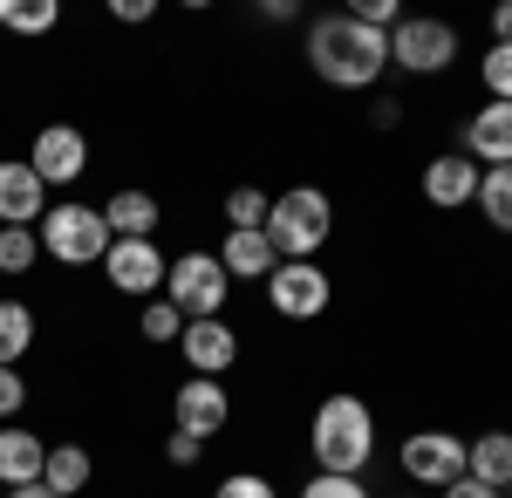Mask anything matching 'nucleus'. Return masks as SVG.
Wrapping results in <instances>:
<instances>
[{
  "label": "nucleus",
  "instance_id": "nucleus-10",
  "mask_svg": "<svg viewBox=\"0 0 512 498\" xmlns=\"http://www.w3.org/2000/svg\"><path fill=\"white\" fill-rule=\"evenodd\" d=\"M103 273H110V287H117V294H130V301L158 294V287H164V253H158V239H110Z\"/></svg>",
  "mask_w": 512,
  "mask_h": 498
},
{
  "label": "nucleus",
  "instance_id": "nucleus-38",
  "mask_svg": "<svg viewBox=\"0 0 512 498\" xmlns=\"http://www.w3.org/2000/svg\"><path fill=\"white\" fill-rule=\"evenodd\" d=\"M0 492H7V485H0Z\"/></svg>",
  "mask_w": 512,
  "mask_h": 498
},
{
  "label": "nucleus",
  "instance_id": "nucleus-37",
  "mask_svg": "<svg viewBox=\"0 0 512 498\" xmlns=\"http://www.w3.org/2000/svg\"><path fill=\"white\" fill-rule=\"evenodd\" d=\"M403 498H417V492H403Z\"/></svg>",
  "mask_w": 512,
  "mask_h": 498
},
{
  "label": "nucleus",
  "instance_id": "nucleus-35",
  "mask_svg": "<svg viewBox=\"0 0 512 498\" xmlns=\"http://www.w3.org/2000/svg\"><path fill=\"white\" fill-rule=\"evenodd\" d=\"M110 14H117V21H151V0H117Z\"/></svg>",
  "mask_w": 512,
  "mask_h": 498
},
{
  "label": "nucleus",
  "instance_id": "nucleus-31",
  "mask_svg": "<svg viewBox=\"0 0 512 498\" xmlns=\"http://www.w3.org/2000/svg\"><path fill=\"white\" fill-rule=\"evenodd\" d=\"M21 403H28V383H21V369H0V417H21Z\"/></svg>",
  "mask_w": 512,
  "mask_h": 498
},
{
  "label": "nucleus",
  "instance_id": "nucleus-16",
  "mask_svg": "<svg viewBox=\"0 0 512 498\" xmlns=\"http://www.w3.org/2000/svg\"><path fill=\"white\" fill-rule=\"evenodd\" d=\"M41 464H48V444H41L35 430H14V423H0V485H7V492H21V485H41Z\"/></svg>",
  "mask_w": 512,
  "mask_h": 498
},
{
  "label": "nucleus",
  "instance_id": "nucleus-28",
  "mask_svg": "<svg viewBox=\"0 0 512 498\" xmlns=\"http://www.w3.org/2000/svg\"><path fill=\"white\" fill-rule=\"evenodd\" d=\"M301 498H369V492H362V478H328V471H315L301 485Z\"/></svg>",
  "mask_w": 512,
  "mask_h": 498
},
{
  "label": "nucleus",
  "instance_id": "nucleus-15",
  "mask_svg": "<svg viewBox=\"0 0 512 498\" xmlns=\"http://www.w3.org/2000/svg\"><path fill=\"white\" fill-rule=\"evenodd\" d=\"M424 198H431L437 212H458V205H472L478 198V164L465 151H444L424 164Z\"/></svg>",
  "mask_w": 512,
  "mask_h": 498
},
{
  "label": "nucleus",
  "instance_id": "nucleus-5",
  "mask_svg": "<svg viewBox=\"0 0 512 498\" xmlns=\"http://www.w3.org/2000/svg\"><path fill=\"white\" fill-rule=\"evenodd\" d=\"M164 301L178 307L185 321H212V314H226L233 280H226V267H219V253H178V260L164 267Z\"/></svg>",
  "mask_w": 512,
  "mask_h": 498
},
{
  "label": "nucleus",
  "instance_id": "nucleus-19",
  "mask_svg": "<svg viewBox=\"0 0 512 498\" xmlns=\"http://www.w3.org/2000/svg\"><path fill=\"white\" fill-rule=\"evenodd\" d=\"M164 219V205L151 192H117L110 205H103V226H110V239H151Z\"/></svg>",
  "mask_w": 512,
  "mask_h": 498
},
{
  "label": "nucleus",
  "instance_id": "nucleus-6",
  "mask_svg": "<svg viewBox=\"0 0 512 498\" xmlns=\"http://www.w3.org/2000/svg\"><path fill=\"white\" fill-rule=\"evenodd\" d=\"M390 62L410 69V76H444L458 62V28L451 21H431V14H403L390 28Z\"/></svg>",
  "mask_w": 512,
  "mask_h": 498
},
{
  "label": "nucleus",
  "instance_id": "nucleus-29",
  "mask_svg": "<svg viewBox=\"0 0 512 498\" xmlns=\"http://www.w3.org/2000/svg\"><path fill=\"white\" fill-rule=\"evenodd\" d=\"M212 498H280V492L267 485V478H260V471H233V478H226V485H219Z\"/></svg>",
  "mask_w": 512,
  "mask_h": 498
},
{
  "label": "nucleus",
  "instance_id": "nucleus-13",
  "mask_svg": "<svg viewBox=\"0 0 512 498\" xmlns=\"http://www.w3.org/2000/svg\"><path fill=\"white\" fill-rule=\"evenodd\" d=\"M48 185L28 171V157H0V226H41Z\"/></svg>",
  "mask_w": 512,
  "mask_h": 498
},
{
  "label": "nucleus",
  "instance_id": "nucleus-18",
  "mask_svg": "<svg viewBox=\"0 0 512 498\" xmlns=\"http://www.w3.org/2000/svg\"><path fill=\"white\" fill-rule=\"evenodd\" d=\"M465 478L492 485V492H506V485H512V430H485V437L465 444Z\"/></svg>",
  "mask_w": 512,
  "mask_h": 498
},
{
  "label": "nucleus",
  "instance_id": "nucleus-26",
  "mask_svg": "<svg viewBox=\"0 0 512 498\" xmlns=\"http://www.w3.org/2000/svg\"><path fill=\"white\" fill-rule=\"evenodd\" d=\"M478 82L492 89V103H512V48H506V41H492V48H485V62H478Z\"/></svg>",
  "mask_w": 512,
  "mask_h": 498
},
{
  "label": "nucleus",
  "instance_id": "nucleus-9",
  "mask_svg": "<svg viewBox=\"0 0 512 498\" xmlns=\"http://www.w3.org/2000/svg\"><path fill=\"white\" fill-rule=\"evenodd\" d=\"M28 171H35L41 185H76L82 171H89V137H82L76 123H48V130H35Z\"/></svg>",
  "mask_w": 512,
  "mask_h": 498
},
{
  "label": "nucleus",
  "instance_id": "nucleus-1",
  "mask_svg": "<svg viewBox=\"0 0 512 498\" xmlns=\"http://www.w3.org/2000/svg\"><path fill=\"white\" fill-rule=\"evenodd\" d=\"M308 69L328 89H376L383 69H390V35L355 28L349 14H321L308 28Z\"/></svg>",
  "mask_w": 512,
  "mask_h": 498
},
{
  "label": "nucleus",
  "instance_id": "nucleus-7",
  "mask_svg": "<svg viewBox=\"0 0 512 498\" xmlns=\"http://www.w3.org/2000/svg\"><path fill=\"white\" fill-rule=\"evenodd\" d=\"M328 301H335V287L315 260H280L267 273V307L280 321H315V314H328Z\"/></svg>",
  "mask_w": 512,
  "mask_h": 498
},
{
  "label": "nucleus",
  "instance_id": "nucleus-25",
  "mask_svg": "<svg viewBox=\"0 0 512 498\" xmlns=\"http://www.w3.org/2000/svg\"><path fill=\"white\" fill-rule=\"evenodd\" d=\"M35 260H41V239H35V226H0V273H7V280L35 273Z\"/></svg>",
  "mask_w": 512,
  "mask_h": 498
},
{
  "label": "nucleus",
  "instance_id": "nucleus-8",
  "mask_svg": "<svg viewBox=\"0 0 512 498\" xmlns=\"http://www.w3.org/2000/svg\"><path fill=\"white\" fill-rule=\"evenodd\" d=\"M396 464H403L410 485H437V492H444V485L465 478V437H451V430H417V437H403Z\"/></svg>",
  "mask_w": 512,
  "mask_h": 498
},
{
  "label": "nucleus",
  "instance_id": "nucleus-14",
  "mask_svg": "<svg viewBox=\"0 0 512 498\" xmlns=\"http://www.w3.org/2000/svg\"><path fill=\"white\" fill-rule=\"evenodd\" d=\"M465 157H472L478 171L512 164V103H492V96H485V110L465 123Z\"/></svg>",
  "mask_w": 512,
  "mask_h": 498
},
{
  "label": "nucleus",
  "instance_id": "nucleus-32",
  "mask_svg": "<svg viewBox=\"0 0 512 498\" xmlns=\"http://www.w3.org/2000/svg\"><path fill=\"white\" fill-rule=\"evenodd\" d=\"M369 123H376V130H396V123H403V103H396V96H376V103H369Z\"/></svg>",
  "mask_w": 512,
  "mask_h": 498
},
{
  "label": "nucleus",
  "instance_id": "nucleus-17",
  "mask_svg": "<svg viewBox=\"0 0 512 498\" xmlns=\"http://www.w3.org/2000/svg\"><path fill=\"white\" fill-rule=\"evenodd\" d=\"M219 267H226V280H267V273L280 267L274 239H267V232H226V239H219Z\"/></svg>",
  "mask_w": 512,
  "mask_h": 498
},
{
  "label": "nucleus",
  "instance_id": "nucleus-20",
  "mask_svg": "<svg viewBox=\"0 0 512 498\" xmlns=\"http://www.w3.org/2000/svg\"><path fill=\"white\" fill-rule=\"evenodd\" d=\"M89 478H96V458H89L82 444H55L48 464H41V485H48V492H62V498H76Z\"/></svg>",
  "mask_w": 512,
  "mask_h": 498
},
{
  "label": "nucleus",
  "instance_id": "nucleus-3",
  "mask_svg": "<svg viewBox=\"0 0 512 498\" xmlns=\"http://www.w3.org/2000/svg\"><path fill=\"white\" fill-rule=\"evenodd\" d=\"M328 232H335V198L321 192V185H294L267 212V239H274L280 260H315L321 246H328Z\"/></svg>",
  "mask_w": 512,
  "mask_h": 498
},
{
  "label": "nucleus",
  "instance_id": "nucleus-33",
  "mask_svg": "<svg viewBox=\"0 0 512 498\" xmlns=\"http://www.w3.org/2000/svg\"><path fill=\"white\" fill-rule=\"evenodd\" d=\"M444 498H506V492H492V485H478V478H458V485H444Z\"/></svg>",
  "mask_w": 512,
  "mask_h": 498
},
{
  "label": "nucleus",
  "instance_id": "nucleus-36",
  "mask_svg": "<svg viewBox=\"0 0 512 498\" xmlns=\"http://www.w3.org/2000/svg\"><path fill=\"white\" fill-rule=\"evenodd\" d=\"M7 498H62V492H48V485H21V492H7Z\"/></svg>",
  "mask_w": 512,
  "mask_h": 498
},
{
  "label": "nucleus",
  "instance_id": "nucleus-21",
  "mask_svg": "<svg viewBox=\"0 0 512 498\" xmlns=\"http://www.w3.org/2000/svg\"><path fill=\"white\" fill-rule=\"evenodd\" d=\"M35 348V307L28 301H0V369H14Z\"/></svg>",
  "mask_w": 512,
  "mask_h": 498
},
{
  "label": "nucleus",
  "instance_id": "nucleus-2",
  "mask_svg": "<svg viewBox=\"0 0 512 498\" xmlns=\"http://www.w3.org/2000/svg\"><path fill=\"white\" fill-rule=\"evenodd\" d=\"M308 451H315V471L328 478H355L369 451H376V417H369V403L362 396H328L308 423Z\"/></svg>",
  "mask_w": 512,
  "mask_h": 498
},
{
  "label": "nucleus",
  "instance_id": "nucleus-4",
  "mask_svg": "<svg viewBox=\"0 0 512 498\" xmlns=\"http://www.w3.org/2000/svg\"><path fill=\"white\" fill-rule=\"evenodd\" d=\"M35 239H41V253H55L62 267H103V253H110L103 205H48Z\"/></svg>",
  "mask_w": 512,
  "mask_h": 498
},
{
  "label": "nucleus",
  "instance_id": "nucleus-34",
  "mask_svg": "<svg viewBox=\"0 0 512 498\" xmlns=\"http://www.w3.org/2000/svg\"><path fill=\"white\" fill-rule=\"evenodd\" d=\"M492 35L512 48V0H499V7H492Z\"/></svg>",
  "mask_w": 512,
  "mask_h": 498
},
{
  "label": "nucleus",
  "instance_id": "nucleus-11",
  "mask_svg": "<svg viewBox=\"0 0 512 498\" xmlns=\"http://www.w3.org/2000/svg\"><path fill=\"white\" fill-rule=\"evenodd\" d=\"M178 355H185V369L205 376V383H219L226 369L239 362V335L226 328V314H212V321H185V335H178Z\"/></svg>",
  "mask_w": 512,
  "mask_h": 498
},
{
  "label": "nucleus",
  "instance_id": "nucleus-22",
  "mask_svg": "<svg viewBox=\"0 0 512 498\" xmlns=\"http://www.w3.org/2000/svg\"><path fill=\"white\" fill-rule=\"evenodd\" d=\"M478 212L492 219V232H512V164H499V171H478Z\"/></svg>",
  "mask_w": 512,
  "mask_h": 498
},
{
  "label": "nucleus",
  "instance_id": "nucleus-12",
  "mask_svg": "<svg viewBox=\"0 0 512 498\" xmlns=\"http://www.w3.org/2000/svg\"><path fill=\"white\" fill-rule=\"evenodd\" d=\"M226 417H233V396H226V383H205V376H192V383H178V396H171V430L219 437V430H226Z\"/></svg>",
  "mask_w": 512,
  "mask_h": 498
},
{
  "label": "nucleus",
  "instance_id": "nucleus-23",
  "mask_svg": "<svg viewBox=\"0 0 512 498\" xmlns=\"http://www.w3.org/2000/svg\"><path fill=\"white\" fill-rule=\"evenodd\" d=\"M267 212H274V198L260 185H233L226 192V232H267Z\"/></svg>",
  "mask_w": 512,
  "mask_h": 498
},
{
  "label": "nucleus",
  "instance_id": "nucleus-27",
  "mask_svg": "<svg viewBox=\"0 0 512 498\" xmlns=\"http://www.w3.org/2000/svg\"><path fill=\"white\" fill-rule=\"evenodd\" d=\"M137 328H144V342H178V335H185V314H178V307L171 301H158V307H144V321H137Z\"/></svg>",
  "mask_w": 512,
  "mask_h": 498
},
{
  "label": "nucleus",
  "instance_id": "nucleus-30",
  "mask_svg": "<svg viewBox=\"0 0 512 498\" xmlns=\"http://www.w3.org/2000/svg\"><path fill=\"white\" fill-rule=\"evenodd\" d=\"M198 451H205V437H192V430H171V437H164V458L185 464V471L198 464Z\"/></svg>",
  "mask_w": 512,
  "mask_h": 498
},
{
  "label": "nucleus",
  "instance_id": "nucleus-24",
  "mask_svg": "<svg viewBox=\"0 0 512 498\" xmlns=\"http://www.w3.org/2000/svg\"><path fill=\"white\" fill-rule=\"evenodd\" d=\"M55 21H62L55 0H0V28H14V35H48Z\"/></svg>",
  "mask_w": 512,
  "mask_h": 498
}]
</instances>
